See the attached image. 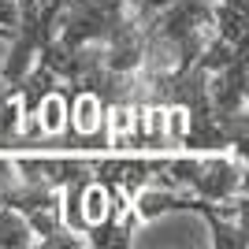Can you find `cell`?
<instances>
[{
	"instance_id": "obj_2",
	"label": "cell",
	"mask_w": 249,
	"mask_h": 249,
	"mask_svg": "<svg viewBox=\"0 0 249 249\" xmlns=\"http://www.w3.org/2000/svg\"><path fill=\"white\" fill-rule=\"evenodd\" d=\"M30 246H37L30 223H26L11 205L0 201V249H30Z\"/></svg>"
},
{
	"instance_id": "obj_1",
	"label": "cell",
	"mask_w": 249,
	"mask_h": 249,
	"mask_svg": "<svg viewBox=\"0 0 249 249\" xmlns=\"http://www.w3.org/2000/svg\"><path fill=\"white\" fill-rule=\"evenodd\" d=\"M19 19L4 37H8V56L0 67V86L15 89L22 82V74L34 67V60L49 49V41L56 37V22H60L63 0H15Z\"/></svg>"
},
{
	"instance_id": "obj_3",
	"label": "cell",
	"mask_w": 249,
	"mask_h": 249,
	"mask_svg": "<svg viewBox=\"0 0 249 249\" xmlns=\"http://www.w3.org/2000/svg\"><path fill=\"white\" fill-rule=\"evenodd\" d=\"M15 19H19V8H15V0H0V37L15 26Z\"/></svg>"
}]
</instances>
